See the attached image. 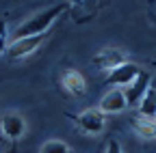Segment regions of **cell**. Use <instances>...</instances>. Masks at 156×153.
Segmentation results:
<instances>
[{
    "instance_id": "obj_1",
    "label": "cell",
    "mask_w": 156,
    "mask_h": 153,
    "mask_svg": "<svg viewBox=\"0 0 156 153\" xmlns=\"http://www.w3.org/2000/svg\"><path fill=\"white\" fill-rule=\"evenodd\" d=\"M69 9L67 2H58V5H52L44 11H39L35 15H30L28 20H24L15 30H13V41L15 39H26V37H37V35H44L54 22L56 17H61L65 11Z\"/></svg>"
},
{
    "instance_id": "obj_2",
    "label": "cell",
    "mask_w": 156,
    "mask_h": 153,
    "mask_svg": "<svg viewBox=\"0 0 156 153\" xmlns=\"http://www.w3.org/2000/svg\"><path fill=\"white\" fill-rule=\"evenodd\" d=\"M44 43V35H37V37H26V39H15L7 45V58L11 61H20V58H26L33 52L39 50V45Z\"/></svg>"
},
{
    "instance_id": "obj_3",
    "label": "cell",
    "mask_w": 156,
    "mask_h": 153,
    "mask_svg": "<svg viewBox=\"0 0 156 153\" xmlns=\"http://www.w3.org/2000/svg\"><path fill=\"white\" fill-rule=\"evenodd\" d=\"M91 63H93L98 69L111 73L113 69H117L119 65L126 63V52L119 50V48H104V50H100V52L91 58Z\"/></svg>"
},
{
    "instance_id": "obj_4",
    "label": "cell",
    "mask_w": 156,
    "mask_h": 153,
    "mask_svg": "<svg viewBox=\"0 0 156 153\" xmlns=\"http://www.w3.org/2000/svg\"><path fill=\"white\" fill-rule=\"evenodd\" d=\"M150 86H152V75H150L147 71H139V75H136V78H134L126 88H122L124 95H126L128 106H139V101L143 99V95L147 93Z\"/></svg>"
},
{
    "instance_id": "obj_5",
    "label": "cell",
    "mask_w": 156,
    "mask_h": 153,
    "mask_svg": "<svg viewBox=\"0 0 156 153\" xmlns=\"http://www.w3.org/2000/svg\"><path fill=\"white\" fill-rule=\"evenodd\" d=\"M76 123L85 134L98 136V134H102V129H104V114L98 108H89V110H83L76 117Z\"/></svg>"
},
{
    "instance_id": "obj_6",
    "label": "cell",
    "mask_w": 156,
    "mask_h": 153,
    "mask_svg": "<svg viewBox=\"0 0 156 153\" xmlns=\"http://www.w3.org/2000/svg\"><path fill=\"white\" fill-rule=\"evenodd\" d=\"M139 65H134V63H130V61H126L124 65H119L117 69H113L108 75H106V82L108 84H113V86H122V88H126L136 75H139Z\"/></svg>"
},
{
    "instance_id": "obj_7",
    "label": "cell",
    "mask_w": 156,
    "mask_h": 153,
    "mask_svg": "<svg viewBox=\"0 0 156 153\" xmlns=\"http://www.w3.org/2000/svg\"><path fill=\"white\" fill-rule=\"evenodd\" d=\"M126 108H128V101H126V95L122 88L108 91L100 99V106H98V110L102 114H117V112H124Z\"/></svg>"
},
{
    "instance_id": "obj_8",
    "label": "cell",
    "mask_w": 156,
    "mask_h": 153,
    "mask_svg": "<svg viewBox=\"0 0 156 153\" xmlns=\"http://www.w3.org/2000/svg\"><path fill=\"white\" fill-rule=\"evenodd\" d=\"M0 131H2V136H5V138L17 140V138H22V136H24L26 123H24V119L20 117L17 112H7L5 117H2V121H0Z\"/></svg>"
},
{
    "instance_id": "obj_9",
    "label": "cell",
    "mask_w": 156,
    "mask_h": 153,
    "mask_svg": "<svg viewBox=\"0 0 156 153\" xmlns=\"http://www.w3.org/2000/svg\"><path fill=\"white\" fill-rule=\"evenodd\" d=\"M61 84L69 95H74V97H78V95H83L87 91V80L78 69H65L61 73Z\"/></svg>"
},
{
    "instance_id": "obj_10",
    "label": "cell",
    "mask_w": 156,
    "mask_h": 153,
    "mask_svg": "<svg viewBox=\"0 0 156 153\" xmlns=\"http://www.w3.org/2000/svg\"><path fill=\"white\" fill-rule=\"evenodd\" d=\"M130 127L134 129V134L143 140H154L156 138V123L154 119L147 117H132L130 119Z\"/></svg>"
},
{
    "instance_id": "obj_11",
    "label": "cell",
    "mask_w": 156,
    "mask_h": 153,
    "mask_svg": "<svg viewBox=\"0 0 156 153\" xmlns=\"http://www.w3.org/2000/svg\"><path fill=\"white\" fill-rule=\"evenodd\" d=\"M139 112H141V117H147V119L156 117V88L154 86L147 88V93L143 95V99L139 101Z\"/></svg>"
},
{
    "instance_id": "obj_12",
    "label": "cell",
    "mask_w": 156,
    "mask_h": 153,
    "mask_svg": "<svg viewBox=\"0 0 156 153\" xmlns=\"http://www.w3.org/2000/svg\"><path fill=\"white\" fill-rule=\"evenodd\" d=\"M39 153H72V149L67 142L54 138V140H46L41 145V149H39Z\"/></svg>"
},
{
    "instance_id": "obj_13",
    "label": "cell",
    "mask_w": 156,
    "mask_h": 153,
    "mask_svg": "<svg viewBox=\"0 0 156 153\" xmlns=\"http://www.w3.org/2000/svg\"><path fill=\"white\" fill-rule=\"evenodd\" d=\"M7 50V24L0 20V52Z\"/></svg>"
},
{
    "instance_id": "obj_14",
    "label": "cell",
    "mask_w": 156,
    "mask_h": 153,
    "mask_svg": "<svg viewBox=\"0 0 156 153\" xmlns=\"http://www.w3.org/2000/svg\"><path fill=\"white\" fill-rule=\"evenodd\" d=\"M104 153H124V149H122V145L117 142L115 138H111L108 145H106V151H104Z\"/></svg>"
},
{
    "instance_id": "obj_15",
    "label": "cell",
    "mask_w": 156,
    "mask_h": 153,
    "mask_svg": "<svg viewBox=\"0 0 156 153\" xmlns=\"http://www.w3.org/2000/svg\"><path fill=\"white\" fill-rule=\"evenodd\" d=\"M154 123H156V117H154Z\"/></svg>"
}]
</instances>
